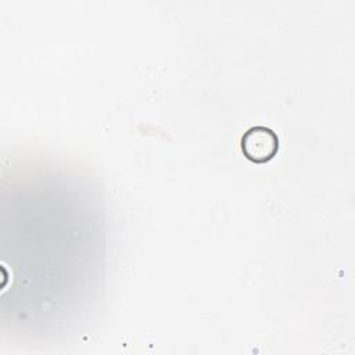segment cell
<instances>
[{
	"mask_svg": "<svg viewBox=\"0 0 355 355\" xmlns=\"http://www.w3.org/2000/svg\"><path fill=\"white\" fill-rule=\"evenodd\" d=\"M279 150L277 135L266 126H252L241 137V151L254 164H266Z\"/></svg>",
	"mask_w": 355,
	"mask_h": 355,
	"instance_id": "cell-1",
	"label": "cell"
}]
</instances>
